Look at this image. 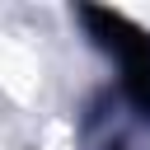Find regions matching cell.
Returning <instances> with one entry per match:
<instances>
[{
    "instance_id": "2",
    "label": "cell",
    "mask_w": 150,
    "mask_h": 150,
    "mask_svg": "<svg viewBox=\"0 0 150 150\" xmlns=\"http://www.w3.org/2000/svg\"><path fill=\"white\" fill-rule=\"evenodd\" d=\"M117 150H122V145H117Z\"/></svg>"
},
{
    "instance_id": "1",
    "label": "cell",
    "mask_w": 150,
    "mask_h": 150,
    "mask_svg": "<svg viewBox=\"0 0 150 150\" xmlns=\"http://www.w3.org/2000/svg\"><path fill=\"white\" fill-rule=\"evenodd\" d=\"M94 19L108 28V38H98V42L117 56L127 98L136 103L141 117H150V38H145L141 28H131L127 19H117V14H94Z\"/></svg>"
}]
</instances>
